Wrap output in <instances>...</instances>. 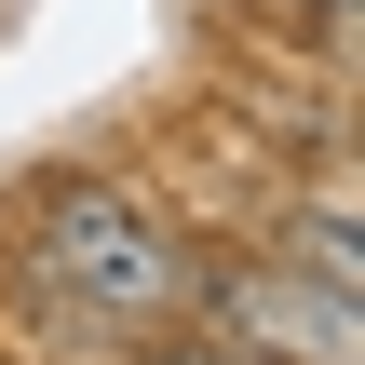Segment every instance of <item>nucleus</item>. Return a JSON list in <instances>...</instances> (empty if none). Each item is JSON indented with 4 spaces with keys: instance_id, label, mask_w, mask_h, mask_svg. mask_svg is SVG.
Wrapping results in <instances>:
<instances>
[{
    "instance_id": "f257e3e1",
    "label": "nucleus",
    "mask_w": 365,
    "mask_h": 365,
    "mask_svg": "<svg viewBox=\"0 0 365 365\" xmlns=\"http://www.w3.org/2000/svg\"><path fill=\"white\" fill-rule=\"evenodd\" d=\"M27 271L95 312L108 339H163L190 325V284H203V244L135 190V176H41L27 190Z\"/></svg>"
},
{
    "instance_id": "f03ea898",
    "label": "nucleus",
    "mask_w": 365,
    "mask_h": 365,
    "mask_svg": "<svg viewBox=\"0 0 365 365\" xmlns=\"http://www.w3.org/2000/svg\"><path fill=\"white\" fill-rule=\"evenodd\" d=\"M190 325H217V339H244V352H271V365H365V298L325 284V271H298V257H271V244L203 257Z\"/></svg>"
},
{
    "instance_id": "7ed1b4c3",
    "label": "nucleus",
    "mask_w": 365,
    "mask_h": 365,
    "mask_svg": "<svg viewBox=\"0 0 365 365\" xmlns=\"http://www.w3.org/2000/svg\"><path fill=\"white\" fill-rule=\"evenodd\" d=\"M271 257H298V271H325V284H352V298H365V217H352V163H325V176H312V203H298V217H271Z\"/></svg>"
},
{
    "instance_id": "20e7f679",
    "label": "nucleus",
    "mask_w": 365,
    "mask_h": 365,
    "mask_svg": "<svg viewBox=\"0 0 365 365\" xmlns=\"http://www.w3.org/2000/svg\"><path fill=\"white\" fill-rule=\"evenodd\" d=\"M149 365H271V352H244V339H217V325H163Z\"/></svg>"
}]
</instances>
